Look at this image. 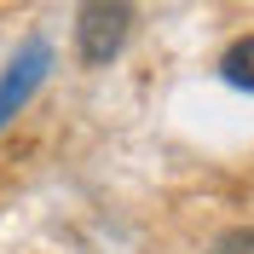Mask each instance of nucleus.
<instances>
[{
	"label": "nucleus",
	"mask_w": 254,
	"mask_h": 254,
	"mask_svg": "<svg viewBox=\"0 0 254 254\" xmlns=\"http://www.w3.org/2000/svg\"><path fill=\"white\" fill-rule=\"evenodd\" d=\"M133 35V0H81L75 12V47L81 64H110Z\"/></svg>",
	"instance_id": "1"
},
{
	"label": "nucleus",
	"mask_w": 254,
	"mask_h": 254,
	"mask_svg": "<svg viewBox=\"0 0 254 254\" xmlns=\"http://www.w3.org/2000/svg\"><path fill=\"white\" fill-rule=\"evenodd\" d=\"M47 69H52V47H47V41H29V47L12 58V69L0 75V127L29 104V93L47 81Z\"/></svg>",
	"instance_id": "2"
},
{
	"label": "nucleus",
	"mask_w": 254,
	"mask_h": 254,
	"mask_svg": "<svg viewBox=\"0 0 254 254\" xmlns=\"http://www.w3.org/2000/svg\"><path fill=\"white\" fill-rule=\"evenodd\" d=\"M220 75L231 81V87H249V93H254V35H243L237 47H225V58H220Z\"/></svg>",
	"instance_id": "3"
},
{
	"label": "nucleus",
	"mask_w": 254,
	"mask_h": 254,
	"mask_svg": "<svg viewBox=\"0 0 254 254\" xmlns=\"http://www.w3.org/2000/svg\"><path fill=\"white\" fill-rule=\"evenodd\" d=\"M208 254H254V225H231V231H220Z\"/></svg>",
	"instance_id": "4"
}]
</instances>
